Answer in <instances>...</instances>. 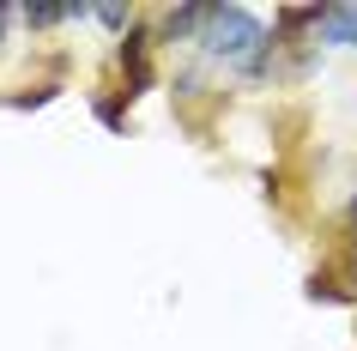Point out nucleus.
<instances>
[{
  "mask_svg": "<svg viewBox=\"0 0 357 351\" xmlns=\"http://www.w3.org/2000/svg\"><path fill=\"white\" fill-rule=\"evenodd\" d=\"M19 19L31 24V31H55V24H67V19H91V6H49V0H37V6H19Z\"/></svg>",
  "mask_w": 357,
  "mask_h": 351,
  "instance_id": "3",
  "label": "nucleus"
},
{
  "mask_svg": "<svg viewBox=\"0 0 357 351\" xmlns=\"http://www.w3.org/2000/svg\"><path fill=\"white\" fill-rule=\"evenodd\" d=\"M6 24H13V6H0V43H6Z\"/></svg>",
  "mask_w": 357,
  "mask_h": 351,
  "instance_id": "5",
  "label": "nucleus"
},
{
  "mask_svg": "<svg viewBox=\"0 0 357 351\" xmlns=\"http://www.w3.org/2000/svg\"><path fill=\"white\" fill-rule=\"evenodd\" d=\"M194 43H200L212 61H236V67H248V73H261L273 37L261 31V19H255L248 6H206V24H200Z\"/></svg>",
  "mask_w": 357,
  "mask_h": 351,
  "instance_id": "1",
  "label": "nucleus"
},
{
  "mask_svg": "<svg viewBox=\"0 0 357 351\" xmlns=\"http://www.w3.org/2000/svg\"><path fill=\"white\" fill-rule=\"evenodd\" d=\"M345 224H351V230H357V194H351V206H345Z\"/></svg>",
  "mask_w": 357,
  "mask_h": 351,
  "instance_id": "6",
  "label": "nucleus"
},
{
  "mask_svg": "<svg viewBox=\"0 0 357 351\" xmlns=\"http://www.w3.org/2000/svg\"><path fill=\"white\" fill-rule=\"evenodd\" d=\"M91 19L103 24V31H133V13H128V6H91Z\"/></svg>",
  "mask_w": 357,
  "mask_h": 351,
  "instance_id": "4",
  "label": "nucleus"
},
{
  "mask_svg": "<svg viewBox=\"0 0 357 351\" xmlns=\"http://www.w3.org/2000/svg\"><path fill=\"white\" fill-rule=\"evenodd\" d=\"M315 37L333 43V49H357V6H321Z\"/></svg>",
  "mask_w": 357,
  "mask_h": 351,
  "instance_id": "2",
  "label": "nucleus"
}]
</instances>
